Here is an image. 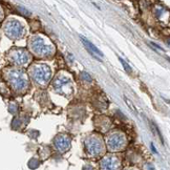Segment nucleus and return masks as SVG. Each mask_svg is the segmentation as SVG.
I'll return each instance as SVG.
<instances>
[{
    "instance_id": "2",
    "label": "nucleus",
    "mask_w": 170,
    "mask_h": 170,
    "mask_svg": "<svg viewBox=\"0 0 170 170\" xmlns=\"http://www.w3.org/2000/svg\"><path fill=\"white\" fill-rule=\"evenodd\" d=\"M31 75L35 81L39 84H46L52 78L50 68L45 64L35 65L31 69Z\"/></svg>"
},
{
    "instance_id": "16",
    "label": "nucleus",
    "mask_w": 170,
    "mask_h": 170,
    "mask_svg": "<svg viewBox=\"0 0 170 170\" xmlns=\"http://www.w3.org/2000/svg\"><path fill=\"white\" fill-rule=\"evenodd\" d=\"M18 10H19V12H20V13H23V15H25V16H29V15H31V13H29V10H25L24 8H18Z\"/></svg>"
},
{
    "instance_id": "9",
    "label": "nucleus",
    "mask_w": 170,
    "mask_h": 170,
    "mask_svg": "<svg viewBox=\"0 0 170 170\" xmlns=\"http://www.w3.org/2000/svg\"><path fill=\"white\" fill-rule=\"evenodd\" d=\"M12 59L16 64L25 65L29 61V54L24 50H16L12 54Z\"/></svg>"
},
{
    "instance_id": "1",
    "label": "nucleus",
    "mask_w": 170,
    "mask_h": 170,
    "mask_svg": "<svg viewBox=\"0 0 170 170\" xmlns=\"http://www.w3.org/2000/svg\"><path fill=\"white\" fill-rule=\"evenodd\" d=\"M8 80H10L12 86L17 90L25 89L27 86V77L26 75L20 69H10L8 71Z\"/></svg>"
},
{
    "instance_id": "4",
    "label": "nucleus",
    "mask_w": 170,
    "mask_h": 170,
    "mask_svg": "<svg viewBox=\"0 0 170 170\" xmlns=\"http://www.w3.org/2000/svg\"><path fill=\"white\" fill-rule=\"evenodd\" d=\"M54 88L56 89L57 92L63 94V96H66V97L71 94L73 92V84H71V80L64 76H59L54 81Z\"/></svg>"
},
{
    "instance_id": "10",
    "label": "nucleus",
    "mask_w": 170,
    "mask_h": 170,
    "mask_svg": "<svg viewBox=\"0 0 170 170\" xmlns=\"http://www.w3.org/2000/svg\"><path fill=\"white\" fill-rule=\"evenodd\" d=\"M119 165V160L115 157H108L103 159L101 166L103 169H113Z\"/></svg>"
},
{
    "instance_id": "14",
    "label": "nucleus",
    "mask_w": 170,
    "mask_h": 170,
    "mask_svg": "<svg viewBox=\"0 0 170 170\" xmlns=\"http://www.w3.org/2000/svg\"><path fill=\"white\" fill-rule=\"evenodd\" d=\"M81 78L83 79L84 81H86V82H92V77L89 76L87 73H81Z\"/></svg>"
},
{
    "instance_id": "12",
    "label": "nucleus",
    "mask_w": 170,
    "mask_h": 170,
    "mask_svg": "<svg viewBox=\"0 0 170 170\" xmlns=\"http://www.w3.org/2000/svg\"><path fill=\"white\" fill-rule=\"evenodd\" d=\"M124 100H125V102H126V104L128 105V107L130 108L134 113H138V110H136V108L134 107V103L132 102H130V100L128 99V98H126V97H124Z\"/></svg>"
},
{
    "instance_id": "3",
    "label": "nucleus",
    "mask_w": 170,
    "mask_h": 170,
    "mask_svg": "<svg viewBox=\"0 0 170 170\" xmlns=\"http://www.w3.org/2000/svg\"><path fill=\"white\" fill-rule=\"evenodd\" d=\"M31 47L33 52L40 56H50L52 54V46L47 44L41 37H35L31 42Z\"/></svg>"
},
{
    "instance_id": "13",
    "label": "nucleus",
    "mask_w": 170,
    "mask_h": 170,
    "mask_svg": "<svg viewBox=\"0 0 170 170\" xmlns=\"http://www.w3.org/2000/svg\"><path fill=\"white\" fill-rule=\"evenodd\" d=\"M119 60H120V62L122 63V65H123V67L125 68V71H127L128 73H131V68L129 67L128 65H127V63H126L125 61L123 60V59H121V58H119Z\"/></svg>"
},
{
    "instance_id": "15",
    "label": "nucleus",
    "mask_w": 170,
    "mask_h": 170,
    "mask_svg": "<svg viewBox=\"0 0 170 170\" xmlns=\"http://www.w3.org/2000/svg\"><path fill=\"white\" fill-rule=\"evenodd\" d=\"M29 167H31V168H36L37 167V165L39 164V162L36 160V159H33L31 161H29Z\"/></svg>"
},
{
    "instance_id": "6",
    "label": "nucleus",
    "mask_w": 170,
    "mask_h": 170,
    "mask_svg": "<svg viewBox=\"0 0 170 170\" xmlns=\"http://www.w3.org/2000/svg\"><path fill=\"white\" fill-rule=\"evenodd\" d=\"M4 31L8 38H10V39H17V38L21 37L22 34H23V26L21 25L20 22H18V21L12 20L5 25Z\"/></svg>"
},
{
    "instance_id": "11",
    "label": "nucleus",
    "mask_w": 170,
    "mask_h": 170,
    "mask_svg": "<svg viewBox=\"0 0 170 170\" xmlns=\"http://www.w3.org/2000/svg\"><path fill=\"white\" fill-rule=\"evenodd\" d=\"M81 41L83 42V44L85 45V46H86L87 50H92L94 55H98V56H100V57H103V56H104V55H103V52H101V50H100L99 48H98V47L94 46V45L92 44V42L88 41L87 39H85L84 37H81Z\"/></svg>"
},
{
    "instance_id": "5",
    "label": "nucleus",
    "mask_w": 170,
    "mask_h": 170,
    "mask_svg": "<svg viewBox=\"0 0 170 170\" xmlns=\"http://www.w3.org/2000/svg\"><path fill=\"white\" fill-rule=\"evenodd\" d=\"M85 147L86 150L90 155H99L103 150V144L102 141L97 138V136H90L85 142Z\"/></svg>"
},
{
    "instance_id": "17",
    "label": "nucleus",
    "mask_w": 170,
    "mask_h": 170,
    "mask_svg": "<svg viewBox=\"0 0 170 170\" xmlns=\"http://www.w3.org/2000/svg\"><path fill=\"white\" fill-rule=\"evenodd\" d=\"M168 44H169V45H170V39H169V41H168Z\"/></svg>"
},
{
    "instance_id": "8",
    "label": "nucleus",
    "mask_w": 170,
    "mask_h": 170,
    "mask_svg": "<svg viewBox=\"0 0 170 170\" xmlns=\"http://www.w3.org/2000/svg\"><path fill=\"white\" fill-rule=\"evenodd\" d=\"M55 146L58 151L65 152L71 147V140L68 136H64V134H59L55 139Z\"/></svg>"
},
{
    "instance_id": "7",
    "label": "nucleus",
    "mask_w": 170,
    "mask_h": 170,
    "mask_svg": "<svg viewBox=\"0 0 170 170\" xmlns=\"http://www.w3.org/2000/svg\"><path fill=\"white\" fill-rule=\"evenodd\" d=\"M125 145V138L121 134H113L107 139V146L110 150H119Z\"/></svg>"
}]
</instances>
